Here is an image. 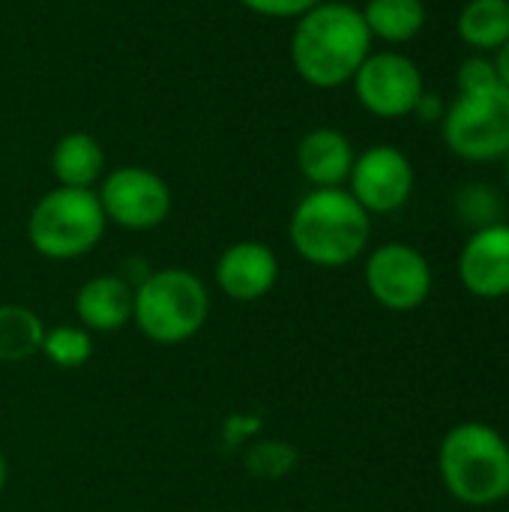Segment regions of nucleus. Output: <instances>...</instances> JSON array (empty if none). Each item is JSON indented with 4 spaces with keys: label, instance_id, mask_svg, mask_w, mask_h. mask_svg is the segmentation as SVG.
I'll list each match as a JSON object with an SVG mask.
<instances>
[{
    "label": "nucleus",
    "instance_id": "nucleus-1",
    "mask_svg": "<svg viewBox=\"0 0 509 512\" xmlns=\"http://www.w3.org/2000/svg\"><path fill=\"white\" fill-rule=\"evenodd\" d=\"M375 39L360 6L345 0H321L294 21L288 57L294 72L318 90L351 84L363 60L375 51Z\"/></svg>",
    "mask_w": 509,
    "mask_h": 512
},
{
    "label": "nucleus",
    "instance_id": "nucleus-2",
    "mask_svg": "<svg viewBox=\"0 0 509 512\" xmlns=\"http://www.w3.org/2000/svg\"><path fill=\"white\" fill-rule=\"evenodd\" d=\"M372 237V216L345 189H309L288 219L291 249L312 267L339 270L363 258Z\"/></svg>",
    "mask_w": 509,
    "mask_h": 512
},
{
    "label": "nucleus",
    "instance_id": "nucleus-3",
    "mask_svg": "<svg viewBox=\"0 0 509 512\" xmlns=\"http://www.w3.org/2000/svg\"><path fill=\"white\" fill-rule=\"evenodd\" d=\"M438 474L459 504L492 507L509 498V441L486 423H459L441 438Z\"/></svg>",
    "mask_w": 509,
    "mask_h": 512
},
{
    "label": "nucleus",
    "instance_id": "nucleus-4",
    "mask_svg": "<svg viewBox=\"0 0 509 512\" xmlns=\"http://www.w3.org/2000/svg\"><path fill=\"white\" fill-rule=\"evenodd\" d=\"M210 318V291L186 267L147 270L132 285V324L153 345H183Z\"/></svg>",
    "mask_w": 509,
    "mask_h": 512
},
{
    "label": "nucleus",
    "instance_id": "nucleus-5",
    "mask_svg": "<svg viewBox=\"0 0 509 512\" xmlns=\"http://www.w3.org/2000/svg\"><path fill=\"white\" fill-rule=\"evenodd\" d=\"M108 231L96 189H48L27 213V240L48 261H75L90 255Z\"/></svg>",
    "mask_w": 509,
    "mask_h": 512
},
{
    "label": "nucleus",
    "instance_id": "nucleus-6",
    "mask_svg": "<svg viewBox=\"0 0 509 512\" xmlns=\"http://www.w3.org/2000/svg\"><path fill=\"white\" fill-rule=\"evenodd\" d=\"M441 138L462 162H495L509 153V87L492 81L486 87L459 90L441 117Z\"/></svg>",
    "mask_w": 509,
    "mask_h": 512
},
{
    "label": "nucleus",
    "instance_id": "nucleus-7",
    "mask_svg": "<svg viewBox=\"0 0 509 512\" xmlns=\"http://www.w3.org/2000/svg\"><path fill=\"white\" fill-rule=\"evenodd\" d=\"M96 198L108 225L123 231H153L174 207V192L168 180L144 165H120L105 171L96 186Z\"/></svg>",
    "mask_w": 509,
    "mask_h": 512
},
{
    "label": "nucleus",
    "instance_id": "nucleus-8",
    "mask_svg": "<svg viewBox=\"0 0 509 512\" xmlns=\"http://www.w3.org/2000/svg\"><path fill=\"white\" fill-rule=\"evenodd\" d=\"M354 96L378 120H402L411 117L420 96L426 93L423 69L414 57L399 48L372 51L357 75L351 78Z\"/></svg>",
    "mask_w": 509,
    "mask_h": 512
},
{
    "label": "nucleus",
    "instance_id": "nucleus-9",
    "mask_svg": "<svg viewBox=\"0 0 509 512\" xmlns=\"http://www.w3.org/2000/svg\"><path fill=\"white\" fill-rule=\"evenodd\" d=\"M363 282L378 306L390 312H414L429 300L435 273L417 246L390 240L366 255Z\"/></svg>",
    "mask_w": 509,
    "mask_h": 512
},
{
    "label": "nucleus",
    "instance_id": "nucleus-10",
    "mask_svg": "<svg viewBox=\"0 0 509 512\" xmlns=\"http://www.w3.org/2000/svg\"><path fill=\"white\" fill-rule=\"evenodd\" d=\"M414 162L393 144H375L357 153L345 189L369 216H387L402 210L414 195Z\"/></svg>",
    "mask_w": 509,
    "mask_h": 512
},
{
    "label": "nucleus",
    "instance_id": "nucleus-11",
    "mask_svg": "<svg viewBox=\"0 0 509 512\" xmlns=\"http://www.w3.org/2000/svg\"><path fill=\"white\" fill-rule=\"evenodd\" d=\"M459 282L477 300L509 297V225L495 222L471 231L459 252Z\"/></svg>",
    "mask_w": 509,
    "mask_h": 512
},
{
    "label": "nucleus",
    "instance_id": "nucleus-12",
    "mask_svg": "<svg viewBox=\"0 0 509 512\" xmlns=\"http://www.w3.org/2000/svg\"><path fill=\"white\" fill-rule=\"evenodd\" d=\"M213 279L234 303H258L279 282V258L261 240H237L216 258Z\"/></svg>",
    "mask_w": 509,
    "mask_h": 512
},
{
    "label": "nucleus",
    "instance_id": "nucleus-13",
    "mask_svg": "<svg viewBox=\"0 0 509 512\" xmlns=\"http://www.w3.org/2000/svg\"><path fill=\"white\" fill-rule=\"evenodd\" d=\"M357 150L342 129L315 126L297 144V168L312 189H336L348 183Z\"/></svg>",
    "mask_w": 509,
    "mask_h": 512
},
{
    "label": "nucleus",
    "instance_id": "nucleus-14",
    "mask_svg": "<svg viewBox=\"0 0 509 512\" xmlns=\"http://www.w3.org/2000/svg\"><path fill=\"white\" fill-rule=\"evenodd\" d=\"M75 318L90 333H117L132 324V282L117 273L87 279L75 294Z\"/></svg>",
    "mask_w": 509,
    "mask_h": 512
},
{
    "label": "nucleus",
    "instance_id": "nucleus-15",
    "mask_svg": "<svg viewBox=\"0 0 509 512\" xmlns=\"http://www.w3.org/2000/svg\"><path fill=\"white\" fill-rule=\"evenodd\" d=\"M51 174L57 186L69 189H96L105 177V150L96 135L90 132H66L51 147Z\"/></svg>",
    "mask_w": 509,
    "mask_h": 512
},
{
    "label": "nucleus",
    "instance_id": "nucleus-16",
    "mask_svg": "<svg viewBox=\"0 0 509 512\" xmlns=\"http://www.w3.org/2000/svg\"><path fill=\"white\" fill-rule=\"evenodd\" d=\"M456 30L471 54H495L509 39V0H468Z\"/></svg>",
    "mask_w": 509,
    "mask_h": 512
},
{
    "label": "nucleus",
    "instance_id": "nucleus-17",
    "mask_svg": "<svg viewBox=\"0 0 509 512\" xmlns=\"http://www.w3.org/2000/svg\"><path fill=\"white\" fill-rule=\"evenodd\" d=\"M363 21L372 39L387 45L414 42L426 27V3L423 0H366L360 6Z\"/></svg>",
    "mask_w": 509,
    "mask_h": 512
},
{
    "label": "nucleus",
    "instance_id": "nucleus-18",
    "mask_svg": "<svg viewBox=\"0 0 509 512\" xmlns=\"http://www.w3.org/2000/svg\"><path fill=\"white\" fill-rule=\"evenodd\" d=\"M42 318L21 303H0V363H21L39 354Z\"/></svg>",
    "mask_w": 509,
    "mask_h": 512
},
{
    "label": "nucleus",
    "instance_id": "nucleus-19",
    "mask_svg": "<svg viewBox=\"0 0 509 512\" xmlns=\"http://www.w3.org/2000/svg\"><path fill=\"white\" fill-rule=\"evenodd\" d=\"M39 354L57 369H81L93 357V333L81 324H57L45 327Z\"/></svg>",
    "mask_w": 509,
    "mask_h": 512
},
{
    "label": "nucleus",
    "instance_id": "nucleus-20",
    "mask_svg": "<svg viewBox=\"0 0 509 512\" xmlns=\"http://www.w3.org/2000/svg\"><path fill=\"white\" fill-rule=\"evenodd\" d=\"M453 207H456L459 222L468 225L471 231L501 222V213H504L501 192L495 186H489V183H465L456 192Z\"/></svg>",
    "mask_w": 509,
    "mask_h": 512
},
{
    "label": "nucleus",
    "instance_id": "nucleus-21",
    "mask_svg": "<svg viewBox=\"0 0 509 512\" xmlns=\"http://www.w3.org/2000/svg\"><path fill=\"white\" fill-rule=\"evenodd\" d=\"M243 9H249L252 15L261 18H276V21H297L300 15H306L312 6H318L321 0H237Z\"/></svg>",
    "mask_w": 509,
    "mask_h": 512
},
{
    "label": "nucleus",
    "instance_id": "nucleus-22",
    "mask_svg": "<svg viewBox=\"0 0 509 512\" xmlns=\"http://www.w3.org/2000/svg\"><path fill=\"white\" fill-rule=\"evenodd\" d=\"M492 81H498L492 54H468V57L459 63V72H456V87H459V90L486 87V84H492Z\"/></svg>",
    "mask_w": 509,
    "mask_h": 512
},
{
    "label": "nucleus",
    "instance_id": "nucleus-23",
    "mask_svg": "<svg viewBox=\"0 0 509 512\" xmlns=\"http://www.w3.org/2000/svg\"><path fill=\"white\" fill-rule=\"evenodd\" d=\"M444 111H447V102H444L438 93L426 90V93L420 96L417 108H414V117H417V120H423V123H441Z\"/></svg>",
    "mask_w": 509,
    "mask_h": 512
},
{
    "label": "nucleus",
    "instance_id": "nucleus-24",
    "mask_svg": "<svg viewBox=\"0 0 509 512\" xmlns=\"http://www.w3.org/2000/svg\"><path fill=\"white\" fill-rule=\"evenodd\" d=\"M492 63H495V72H498V81L509 87V39L492 54Z\"/></svg>",
    "mask_w": 509,
    "mask_h": 512
},
{
    "label": "nucleus",
    "instance_id": "nucleus-25",
    "mask_svg": "<svg viewBox=\"0 0 509 512\" xmlns=\"http://www.w3.org/2000/svg\"><path fill=\"white\" fill-rule=\"evenodd\" d=\"M6 480H9V465H6V456H3V450H0V495H3V489H6Z\"/></svg>",
    "mask_w": 509,
    "mask_h": 512
},
{
    "label": "nucleus",
    "instance_id": "nucleus-26",
    "mask_svg": "<svg viewBox=\"0 0 509 512\" xmlns=\"http://www.w3.org/2000/svg\"><path fill=\"white\" fill-rule=\"evenodd\" d=\"M504 183H507V192H509V153L504 156Z\"/></svg>",
    "mask_w": 509,
    "mask_h": 512
}]
</instances>
